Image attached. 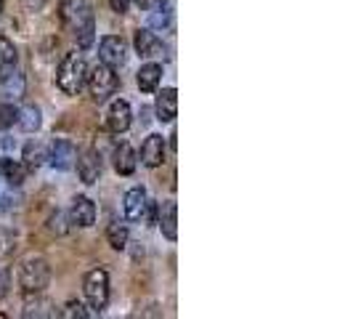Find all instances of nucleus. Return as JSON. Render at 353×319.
Returning a JSON list of instances; mask_svg holds the SVG:
<instances>
[{
    "label": "nucleus",
    "instance_id": "7",
    "mask_svg": "<svg viewBox=\"0 0 353 319\" xmlns=\"http://www.w3.org/2000/svg\"><path fill=\"white\" fill-rule=\"evenodd\" d=\"M133 46H136V53H139L141 59H146V61L165 59V43H162V37H159L154 30H149V27L136 30V35H133Z\"/></svg>",
    "mask_w": 353,
    "mask_h": 319
},
{
    "label": "nucleus",
    "instance_id": "24",
    "mask_svg": "<svg viewBox=\"0 0 353 319\" xmlns=\"http://www.w3.org/2000/svg\"><path fill=\"white\" fill-rule=\"evenodd\" d=\"M19 120V106H14V102L0 104V128H11Z\"/></svg>",
    "mask_w": 353,
    "mask_h": 319
},
{
    "label": "nucleus",
    "instance_id": "4",
    "mask_svg": "<svg viewBox=\"0 0 353 319\" xmlns=\"http://www.w3.org/2000/svg\"><path fill=\"white\" fill-rule=\"evenodd\" d=\"M85 86H88L93 102H106L109 96H114L117 88H120V77H117V70H112L109 64L99 61L93 70H88L85 75Z\"/></svg>",
    "mask_w": 353,
    "mask_h": 319
},
{
    "label": "nucleus",
    "instance_id": "8",
    "mask_svg": "<svg viewBox=\"0 0 353 319\" xmlns=\"http://www.w3.org/2000/svg\"><path fill=\"white\" fill-rule=\"evenodd\" d=\"M74 165H77V176L83 184H96L99 178H101V155H99V149H83L80 155H74Z\"/></svg>",
    "mask_w": 353,
    "mask_h": 319
},
{
    "label": "nucleus",
    "instance_id": "2",
    "mask_svg": "<svg viewBox=\"0 0 353 319\" xmlns=\"http://www.w3.org/2000/svg\"><path fill=\"white\" fill-rule=\"evenodd\" d=\"M85 75H88L85 56L77 51H72L59 61L56 86H59L61 93H67V96H80V90L85 88Z\"/></svg>",
    "mask_w": 353,
    "mask_h": 319
},
{
    "label": "nucleus",
    "instance_id": "15",
    "mask_svg": "<svg viewBox=\"0 0 353 319\" xmlns=\"http://www.w3.org/2000/svg\"><path fill=\"white\" fill-rule=\"evenodd\" d=\"M136 83H139V88H141L143 93L157 90L159 83H162V64H157V61L141 64V70L136 72Z\"/></svg>",
    "mask_w": 353,
    "mask_h": 319
},
{
    "label": "nucleus",
    "instance_id": "19",
    "mask_svg": "<svg viewBox=\"0 0 353 319\" xmlns=\"http://www.w3.org/2000/svg\"><path fill=\"white\" fill-rule=\"evenodd\" d=\"M136 162H139V157H136V149L130 144H120L114 149V171L120 176H130L136 171Z\"/></svg>",
    "mask_w": 353,
    "mask_h": 319
},
{
    "label": "nucleus",
    "instance_id": "21",
    "mask_svg": "<svg viewBox=\"0 0 353 319\" xmlns=\"http://www.w3.org/2000/svg\"><path fill=\"white\" fill-rule=\"evenodd\" d=\"M19 128L21 130H27V133H32V130H37L40 128V109H37L35 104H24L21 109H19Z\"/></svg>",
    "mask_w": 353,
    "mask_h": 319
},
{
    "label": "nucleus",
    "instance_id": "16",
    "mask_svg": "<svg viewBox=\"0 0 353 319\" xmlns=\"http://www.w3.org/2000/svg\"><path fill=\"white\" fill-rule=\"evenodd\" d=\"M159 229L165 234V240H170V242L178 240V205L173 200H168L159 208Z\"/></svg>",
    "mask_w": 353,
    "mask_h": 319
},
{
    "label": "nucleus",
    "instance_id": "20",
    "mask_svg": "<svg viewBox=\"0 0 353 319\" xmlns=\"http://www.w3.org/2000/svg\"><path fill=\"white\" fill-rule=\"evenodd\" d=\"M21 160H24V168H27V171H37V168L48 160V149H46L40 142H27L24 144V155H21Z\"/></svg>",
    "mask_w": 353,
    "mask_h": 319
},
{
    "label": "nucleus",
    "instance_id": "13",
    "mask_svg": "<svg viewBox=\"0 0 353 319\" xmlns=\"http://www.w3.org/2000/svg\"><path fill=\"white\" fill-rule=\"evenodd\" d=\"M165 149H168V144L159 133L146 136V142L141 144V162L146 168H159L165 162Z\"/></svg>",
    "mask_w": 353,
    "mask_h": 319
},
{
    "label": "nucleus",
    "instance_id": "14",
    "mask_svg": "<svg viewBox=\"0 0 353 319\" xmlns=\"http://www.w3.org/2000/svg\"><path fill=\"white\" fill-rule=\"evenodd\" d=\"M154 112H157L159 123H173L178 115V90L176 88H162L154 102Z\"/></svg>",
    "mask_w": 353,
    "mask_h": 319
},
{
    "label": "nucleus",
    "instance_id": "1",
    "mask_svg": "<svg viewBox=\"0 0 353 319\" xmlns=\"http://www.w3.org/2000/svg\"><path fill=\"white\" fill-rule=\"evenodd\" d=\"M61 21L77 40L80 48H90L96 40V11L93 0H61Z\"/></svg>",
    "mask_w": 353,
    "mask_h": 319
},
{
    "label": "nucleus",
    "instance_id": "11",
    "mask_svg": "<svg viewBox=\"0 0 353 319\" xmlns=\"http://www.w3.org/2000/svg\"><path fill=\"white\" fill-rule=\"evenodd\" d=\"M125 218L128 221H143L146 218V211H149V197H146V189L143 186H133L125 192Z\"/></svg>",
    "mask_w": 353,
    "mask_h": 319
},
{
    "label": "nucleus",
    "instance_id": "23",
    "mask_svg": "<svg viewBox=\"0 0 353 319\" xmlns=\"http://www.w3.org/2000/svg\"><path fill=\"white\" fill-rule=\"evenodd\" d=\"M173 27V8H170V0H165V8L159 6L157 11L149 17V30H170Z\"/></svg>",
    "mask_w": 353,
    "mask_h": 319
},
{
    "label": "nucleus",
    "instance_id": "6",
    "mask_svg": "<svg viewBox=\"0 0 353 319\" xmlns=\"http://www.w3.org/2000/svg\"><path fill=\"white\" fill-rule=\"evenodd\" d=\"M99 59L109 64L112 70H120L128 61V43L120 35H106L99 43Z\"/></svg>",
    "mask_w": 353,
    "mask_h": 319
},
{
    "label": "nucleus",
    "instance_id": "25",
    "mask_svg": "<svg viewBox=\"0 0 353 319\" xmlns=\"http://www.w3.org/2000/svg\"><path fill=\"white\" fill-rule=\"evenodd\" d=\"M59 317H80V319H88L90 311L80 301H70V303H64V311H59Z\"/></svg>",
    "mask_w": 353,
    "mask_h": 319
},
{
    "label": "nucleus",
    "instance_id": "9",
    "mask_svg": "<svg viewBox=\"0 0 353 319\" xmlns=\"http://www.w3.org/2000/svg\"><path fill=\"white\" fill-rule=\"evenodd\" d=\"M74 155H77V149L70 139H53L51 146H48V160L46 162H51L56 171H70L74 165Z\"/></svg>",
    "mask_w": 353,
    "mask_h": 319
},
{
    "label": "nucleus",
    "instance_id": "12",
    "mask_svg": "<svg viewBox=\"0 0 353 319\" xmlns=\"http://www.w3.org/2000/svg\"><path fill=\"white\" fill-rule=\"evenodd\" d=\"M70 221L72 226H80V229H90L96 224V205L90 197H74L70 208Z\"/></svg>",
    "mask_w": 353,
    "mask_h": 319
},
{
    "label": "nucleus",
    "instance_id": "10",
    "mask_svg": "<svg viewBox=\"0 0 353 319\" xmlns=\"http://www.w3.org/2000/svg\"><path fill=\"white\" fill-rule=\"evenodd\" d=\"M133 123V109L125 99H114L109 104V112H106V128L112 133H125Z\"/></svg>",
    "mask_w": 353,
    "mask_h": 319
},
{
    "label": "nucleus",
    "instance_id": "28",
    "mask_svg": "<svg viewBox=\"0 0 353 319\" xmlns=\"http://www.w3.org/2000/svg\"><path fill=\"white\" fill-rule=\"evenodd\" d=\"M130 3H136V6L141 8V11H152V8L157 6L159 0H130Z\"/></svg>",
    "mask_w": 353,
    "mask_h": 319
},
{
    "label": "nucleus",
    "instance_id": "18",
    "mask_svg": "<svg viewBox=\"0 0 353 319\" xmlns=\"http://www.w3.org/2000/svg\"><path fill=\"white\" fill-rule=\"evenodd\" d=\"M17 61H19L17 46L6 35H0V80H6L11 72H17Z\"/></svg>",
    "mask_w": 353,
    "mask_h": 319
},
{
    "label": "nucleus",
    "instance_id": "27",
    "mask_svg": "<svg viewBox=\"0 0 353 319\" xmlns=\"http://www.w3.org/2000/svg\"><path fill=\"white\" fill-rule=\"evenodd\" d=\"M46 3H48V0H24L27 11H43V8H46Z\"/></svg>",
    "mask_w": 353,
    "mask_h": 319
},
{
    "label": "nucleus",
    "instance_id": "17",
    "mask_svg": "<svg viewBox=\"0 0 353 319\" xmlns=\"http://www.w3.org/2000/svg\"><path fill=\"white\" fill-rule=\"evenodd\" d=\"M0 176L6 178L8 186H21L27 178V168H24V162L14 157H0Z\"/></svg>",
    "mask_w": 353,
    "mask_h": 319
},
{
    "label": "nucleus",
    "instance_id": "26",
    "mask_svg": "<svg viewBox=\"0 0 353 319\" xmlns=\"http://www.w3.org/2000/svg\"><path fill=\"white\" fill-rule=\"evenodd\" d=\"M109 6H112V11H117V14H125V11L130 8V0H109Z\"/></svg>",
    "mask_w": 353,
    "mask_h": 319
},
{
    "label": "nucleus",
    "instance_id": "29",
    "mask_svg": "<svg viewBox=\"0 0 353 319\" xmlns=\"http://www.w3.org/2000/svg\"><path fill=\"white\" fill-rule=\"evenodd\" d=\"M0 8H3V0H0Z\"/></svg>",
    "mask_w": 353,
    "mask_h": 319
},
{
    "label": "nucleus",
    "instance_id": "3",
    "mask_svg": "<svg viewBox=\"0 0 353 319\" xmlns=\"http://www.w3.org/2000/svg\"><path fill=\"white\" fill-rule=\"evenodd\" d=\"M51 282V266L43 255H30L19 264V287L27 296H40Z\"/></svg>",
    "mask_w": 353,
    "mask_h": 319
},
{
    "label": "nucleus",
    "instance_id": "22",
    "mask_svg": "<svg viewBox=\"0 0 353 319\" xmlns=\"http://www.w3.org/2000/svg\"><path fill=\"white\" fill-rule=\"evenodd\" d=\"M128 240H130V231L125 224L120 221H114V224H109V229H106V242L112 245L114 250H125L128 248Z\"/></svg>",
    "mask_w": 353,
    "mask_h": 319
},
{
    "label": "nucleus",
    "instance_id": "5",
    "mask_svg": "<svg viewBox=\"0 0 353 319\" xmlns=\"http://www.w3.org/2000/svg\"><path fill=\"white\" fill-rule=\"evenodd\" d=\"M83 290H85V298H88L90 309L96 314H101L109 306V274H106V269H90L88 274H85Z\"/></svg>",
    "mask_w": 353,
    "mask_h": 319
}]
</instances>
